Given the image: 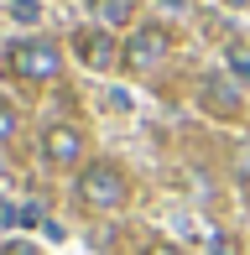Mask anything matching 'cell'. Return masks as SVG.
<instances>
[{
    "label": "cell",
    "mask_w": 250,
    "mask_h": 255,
    "mask_svg": "<svg viewBox=\"0 0 250 255\" xmlns=\"http://www.w3.org/2000/svg\"><path fill=\"white\" fill-rule=\"evenodd\" d=\"M5 68L16 78H26V84H47V78L63 73V52H58V42H47V37H26V42H10Z\"/></svg>",
    "instance_id": "obj_1"
},
{
    "label": "cell",
    "mask_w": 250,
    "mask_h": 255,
    "mask_svg": "<svg viewBox=\"0 0 250 255\" xmlns=\"http://www.w3.org/2000/svg\"><path fill=\"white\" fill-rule=\"evenodd\" d=\"M125 198V177L115 161H89L84 172H78V203L94 208V214H110V208H120Z\"/></svg>",
    "instance_id": "obj_2"
},
{
    "label": "cell",
    "mask_w": 250,
    "mask_h": 255,
    "mask_svg": "<svg viewBox=\"0 0 250 255\" xmlns=\"http://www.w3.org/2000/svg\"><path fill=\"white\" fill-rule=\"evenodd\" d=\"M73 52H78V63L94 68V73H105V68H115V57H125V47H115V37H110V31H94V26L73 37Z\"/></svg>",
    "instance_id": "obj_3"
},
{
    "label": "cell",
    "mask_w": 250,
    "mask_h": 255,
    "mask_svg": "<svg viewBox=\"0 0 250 255\" xmlns=\"http://www.w3.org/2000/svg\"><path fill=\"white\" fill-rule=\"evenodd\" d=\"M198 99H203V110L219 115V120H235V115H240V84H230L224 73L198 78Z\"/></svg>",
    "instance_id": "obj_4"
},
{
    "label": "cell",
    "mask_w": 250,
    "mask_h": 255,
    "mask_svg": "<svg viewBox=\"0 0 250 255\" xmlns=\"http://www.w3.org/2000/svg\"><path fill=\"white\" fill-rule=\"evenodd\" d=\"M162 52H167V31H162V26H141L130 42H125V57H120V63L130 68V73H146Z\"/></svg>",
    "instance_id": "obj_5"
},
{
    "label": "cell",
    "mask_w": 250,
    "mask_h": 255,
    "mask_svg": "<svg viewBox=\"0 0 250 255\" xmlns=\"http://www.w3.org/2000/svg\"><path fill=\"white\" fill-rule=\"evenodd\" d=\"M42 156H47L52 167H73V161L84 156V135H78L73 125H52V130L42 135Z\"/></svg>",
    "instance_id": "obj_6"
},
{
    "label": "cell",
    "mask_w": 250,
    "mask_h": 255,
    "mask_svg": "<svg viewBox=\"0 0 250 255\" xmlns=\"http://www.w3.org/2000/svg\"><path fill=\"white\" fill-rule=\"evenodd\" d=\"M89 10H94L105 26H125V21L135 16V0H89Z\"/></svg>",
    "instance_id": "obj_7"
},
{
    "label": "cell",
    "mask_w": 250,
    "mask_h": 255,
    "mask_svg": "<svg viewBox=\"0 0 250 255\" xmlns=\"http://www.w3.org/2000/svg\"><path fill=\"white\" fill-rule=\"evenodd\" d=\"M230 73L240 78V84H250V47H245V42H235V47H230Z\"/></svg>",
    "instance_id": "obj_8"
},
{
    "label": "cell",
    "mask_w": 250,
    "mask_h": 255,
    "mask_svg": "<svg viewBox=\"0 0 250 255\" xmlns=\"http://www.w3.org/2000/svg\"><path fill=\"white\" fill-rule=\"evenodd\" d=\"M10 16H16V21H37L42 5H37V0H10Z\"/></svg>",
    "instance_id": "obj_9"
},
{
    "label": "cell",
    "mask_w": 250,
    "mask_h": 255,
    "mask_svg": "<svg viewBox=\"0 0 250 255\" xmlns=\"http://www.w3.org/2000/svg\"><path fill=\"white\" fill-rule=\"evenodd\" d=\"M10 135H16V110L0 99V141H10Z\"/></svg>",
    "instance_id": "obj_10"
},
{
    "label": "cell",
    "mask_w": 250,
    "mask_h": 255,
    "mask_svg": "<svg viewBox=\"0 0 250 255\" xmlns=\"http://www.w3.org/2000/svg\"><path fill=\"white\" fill-rule=\"evenodd\" d=\"M235 177L250 182V141H240V151H235Z\"/></svg>",
    "instance_id": "obj_11"
},
{
    "label": "cell",
    "mask_w": 250,
    "mask_h": 255,
    "mask_svg": "<svg viewBox=\"0 0 250 255\" xmlns=\"http://www.w3.org/2000/svg\"><path fill=\"white\" fill-rule=\"evenodd\" d=\"M16 219H21V208H16V203H0V229H10Z\"/></svg>",
    "instance_id": "obj_12"
},
{
    "label": "cell",
    "mask_w": 250,
    "mask_h": 255,
    "mask_svg": "<svg viewBox=\"0 0 250 255\" xmlns=\"http://www.w3.org/2000/svg\"><path fill=\"white\" fill-rule=\"evenodd\" d=\"M214 255H235V240L230 235H214Z\"/></svg>",
    "instance_id": "obj_13"
},
{
    "label": "cell",
    "mask_w": 250,
    "mask_h": 255,
    "mask_svg": "<svg viewBox=\"0 0 250 255\" xmlns=\"http://www.w3.org/2000/svg\"><path fill=\"white\" fill-rule=\"evenodd\" d=\"M146 255H177V245H167V240H156V245H146Z\"/></svg>",
    "instance_id": "obj_14"
},
{
    "label": "cell",
    "mask_w": 250,
    "mask_h": 255,
    "mask_svg": "<svg viewBox=\"0 0 250 255\" xmlns=\"http://www.w3.org/2000/svg\"><path fill=\"white\" fill-rule=\"evenodd\" d=\"M5 255H37L31 245H5Z\"/></svg>",
    "instance_id": "obj_15"
},
{
    "label": "cell",
    "mask_w": 250,
    "mask_h": 255,
    "mask_svg": "<svg viewBox=\"0 0 250 255\" xmlns=\"http://www.w3.org/2000/svg\"><path fill=\"white\" fill-rule=\"evenodd\" d=\"M224 5H245V0H224Z\"/></svg>",
    "instance_id": "obj_16"
},
{
    "label": "cell",
    "mask_w": 250,
    "mask_h": 255,
    "mask_svg": "<svg viewBox=\"0 0 250 255\" xmlns=\"http://www.w3.org/2000/svg\"><path fill=\"white\" fill-rule=\"evenodd\" d=\"M0 177H5V156H0Z\"/></svg>",
    "instance_id": "obj_17"
}]
</instances>
